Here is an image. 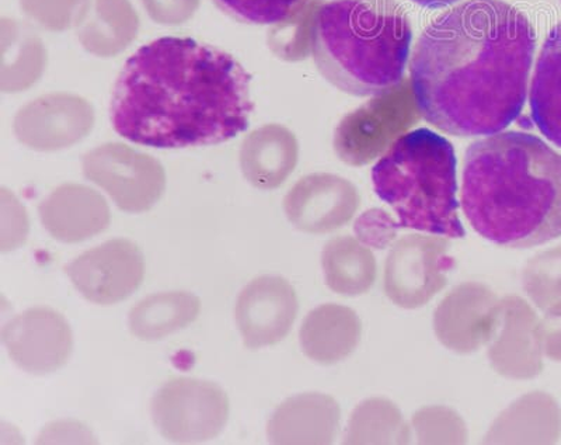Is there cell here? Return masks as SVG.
<instances>
[{"mask_svg":"<svg viewBox=\"0 0 561 445\" xmlns=\"http://www.w3.org/2000/svg\"><path fill=\"white\" fill-rule=\"evenodd\" d=\"M323 272L330 289L345 297L367 294L377 279V260L353 238H335L323 252Z\"/></svg>","mask_w":561,"mask_h":445,"instance_id":"obj_19","label":"cell"},{"mask_svg":"<svg viewBox=\"0 0 561 445\" xmlns=\"http://www.w3.org/2000/svg\"><path fill=\"white\" fill-rule=\"evenodd\" d=\"M499 304L488 285L460 284L438 305L434 313L435 334L453 352H478L493 338Z\"/></svg>","mask_w":561,"mask_h":445,"instance_id":"obj_11","label":"cell"},{"mask_svg":"<svg viewBox=\"0 0 561 445\" xmlns=\"http://www.w3.org/2000/svg\"><path fill=\"white\" fill-rule=\"evenodd\" d=\"M202 303L185 292L150 295L129 312V329L144 342H157L187 328L198 318Z\"/></svg>","mask_w":561,"mask_h":445,"instance_id":"obj_18","label":"cell"},{"mask_svg":"<svg viewBox=\"0 0 561 445\" xmlns=\"http://www.w3.org/2000/svg\"><path fill=\"white\" fill-rule=\"evenodd\" d=\"M359 204L357 189L332 174L302 180L287 199V212L297 227L309 232L334 231L354 217Z\"/></svg>","mask_w":561,"mask_h":445,"instance_id":"obj_13","label":"cell"},{"mask_svg":"<svg viewBox=\"0 0 561 445\" xmlns=\"http://www.w3.org/2000/svg\"><path fill=\"white\" fill-rule=\"evenodd\" d=\"M448 243L438 238H403L390 250L385 264L383 288L393 304L404 309L424 307L447 287L453 259Z\"/></svg>","mask_w":561,"mask_h":445,"instance_id":"obj_7","label":"cell"},{"mask_svg":"<svg viewBox=\"0 0 561 445\" xmlns=\"http://www.w3.org/2000/svg\"><path fill=\"white\" fill-rule=\"evenodd\" d=\"M220 12L239 23L274 26L297 16L309 0H213Z\"/></svg>","mask_w":561,"mask_h":445,"instance_id":"obj_23","label":"cell"},{"mask_svg":"<svg viewBox=\"0 0 561 445\" xmlns=\"http://www.w3.org/2000/svg\"><path fill=\"white\" fill-rule=\"evenodd\" d=\"M529 103L536 127L561 148V22L552 28L540 49Z\"/></svg>","mask_w":561,"mask_h":445,"instance_id":"obj_17","label":"cell"},{"mask_svg":"<svg viewBox=\"0 0 561 445\" xmlns=\"http://www.w3.org/2000/svg\"><path fill=\"white\" fill-rule=\"evenodd\" d=\"M561 436V410L543 392L525 395L500 414L491 426L488 444H552Z\"/></svg>","mask_w":561,"mask_h":445,"instance_id":"obj_16","label":"cell"},{"mask_svg":"<svg viewBox=\"0 0 561 445\" xmlns=\"http://www.w3.org/2000/svg\"><path fill=\"white\" fill-rule=\"evenodd\" d=\"M360 332L363 327L354 309L325 304L305 318L299 332L300 347L314 363L332 365L354 353Z\"/></svg>","mask_w":561,"mask_h":445,"instance_id":"obj_15","label":"cell"},{"mask_svg":"<svg viewBox=\"0 0 561 445\" xmlns=\"http://www.w3.org/2000/svg\"><path fill=\"white\" fill-rule=\"evenodd\" d=\"M543 353L542 330L533 307L517 295L501 299L489 349L495 372L513 379L534 378L542 373Z\"/></svg>","mask_w":561,"mask_h":445,"instance_id":"obj_9","label":"cell"},{"mask_svg":"<svg viewBox=\"0 0 561 445\" xmlns=\"http://www.w3.org/2000/svg\"><path fill=\"white\" fill-rule=\"evenodd\" d=\"M340 424L339 403L323 393L289 398L268 423L273 444H332Z\"/></svg>","mask_w":561,"mask_h":445,"instance_id":"obj_14","label":"cell"},{"mask_svg":"<svg viewBox=\"0 0 561 445\" xmlns=\"http://www.w3.org/2000/svg\"><path fill=\"white\" fill-rule=\"evenodd\" d=\"M412 430L394 403L383 398L368 399L350 419L347 444H408Z\"/></svg>","mask_w":561,"mask_h":445,"instance_id":"obj_20","label":"cell"},{"mask_svg":"<svg viewBox=\"0 0 561 445\" xmlns=\"http://www.w3.org/2000/svg\"><path fill=\"white\" fill-rule=\"evenodd\" d=\"M299 311L297 293L277 276L254 278L240 293L237 318L243 344L257 350L274 346L288 336Z\"/></svg>","mask_w":561,"mask_h":445,"instance_id":"obj_10","label":"cell"},{"mask_svg":"<svg viewBox=\"0 0 561 445\" xmlns=\"http://www.w3.org/2000/svg\"><path fill=\"white\" fill-rule=\"evenodd\" d=\"M540 330L546 356L561 363V301L548 308V312L540 321Z\"/></svg>","mask_w":561,"mask_h":445,"instance_id":"obj_26","label":"cell"},{"mask_svg":"<svg viewBox=\"0 0 561 445\" xmlns=\"http://www.w3.org/2000/svg\"><path fill=\"white\" fill-rule=\"evenodd\" d=\"M398 229V224L393 222L392 218L380 209H373V212L363 215L355 225L359 241L377 249L388 247Z\"/></svg>","mask_w":561,"mask_h":445,"instance_id":"obj_25","label":"cell"},{"mask_svg":"<svg viewBox=\"0 0 561 445\" xmlns=\"http://www.w3.org/2000/svg\"><path fill=\"white\" fill-rule=\"evenodd\" d=\"M9 357L23 372L47 375L69 362L73 350L72 330L64 315L47 307L30 308L3 328Z\"/></svg>","mask_w":561,"mask_h":445,"instance_id":"obj_8","label":"cell"},{"mask_svg":"<svg viewBox=\"0 0 561 445\" xmlns=\"http://www.w3.org/2000/svg\"><path fill=\"white\" fill-rule=\"evenodd\" d=\"M412 23L396 0H330L316 13L312 55L325 81L378 96L403 81Z\"/></svg>","mask_w":561,"mask_h":445,"instance_id":"obj_4","label":"cell"},{"mask_svg":"<svg viewBox=\"0 0 561 445\" xmlns=\"http://www.w3.org/2000/svg\"><path fill=\"white\" fill-rule=\"evenodd\" d=\"M249 149L245 168L250 178L262 186H277L297 163V145L288 135L274 134Z\"/></svg>","mask_w":561,"mask_h":445,"instance_id":"obj_21","label":"cell"},{"mask_svg":"<svg viewBox=\"0 0 561 445\" xmlns=\"http://www.w3.org/2000/svg\"><path fill=\"white\" fill-rule=\"evenodd\" d=\"M252 77L233 55L190 37H160L131 55L114 84L110 118L129 142L210 147L249 128Z\"/></svg>","mask_w":561,"mask_h":445,"instance_id":"obj_2","label":"cell"},{"mask_svg":"<svg viewBox=\"0 0 561 445\" xmlns=\"http://www.w3.org/2000/svg\"><path fill=\"white\" fill-rule=\"evenodd\" d=\"M67 274L88 301L114 305L137 292L144 282L145 266L137 248L115 242L75 260Z\"/></svg>","mask_w":561,"mask_h":445,"instance_id":"obj_12","label":"cell"},{"mask_svg":"<svg viewBox=\"0 0 561 445\" xmlns=\"http://www.w3.org/2000/svg\"><path fill=\"white\" fill-rule=\"evenodd\" d=\"M462 208L476 232L511 249L561 237V155L533 134L489 135L468 148Z\"/></svg>","mask_w":561,"mask_h":445,"instance_id":"obj_3","label":"cell"},{"mask_svg":"<svg viewBox=\"0 0 561 445\" xmlns=\"http://www.w3.org/2000/svg\"><path fill=\"white\" fill-rule=\"evenodd\" d=\"M412 426L421 444H465L469 437L462 418L445 407L419 410L413 417Z\"/></svg>","mask_w":561,"mask_h":445,"instance_id":"obj_24","label":"cell"},{"mask_svg":"<svg viewBox=\"0 0 561 445\" xmlns=\"http://www.w3.org/2000/svg\"><path fill=\"white\" fill-rule=\"evenodd\" d=\"M523 282L536 307L548 309L561 301V247L546 250L529 260Z\"/></svg>","mask_w":561,"mask_h":445,"instance_id":"obj_22","label":"cell"},{"mask_svg":"<svg viewBox=\"0 0 561 445\" xmlns=\"http://www.w3.org/2000/svg\"><path fill=\"white\" fill-rule=\"evenodd\" d=\"M535 49L533 23L504 0H468L440 14L410 59L421 116L455 137L503 132L523 113Z\"/></svg>","mask_w":561,"mask_h":445,"instance_id":"obj_1","label":"cell"},{"mask_svg":"<svg viewBox=\"0 0 561 445\" xmlns=\"http://www.w3.org/2000/svg\"><path fill=\"white\" fill-rule=\"evenodd\" d=\"M152 418L160 434L169 442H209L227 426L228 395L214 383L174 378L154 395Z\"/></svg>","mask_w":561,"mask_h":445,"instance_id":"obj_6","label":"cell"},{"mask_svg":"<svg viewBox=\"0 0 561 445\" xmlns=\"http://www.w3.org/2000/svg\"><path fill=\"white\" fill-rule=\"evenodd\" d=\"M413 2L423 8L439 9L459 2V0H413Z\"/></svg>","mask_w":561,"mask_h":445,"instance_id":"obj_27","label":"cell"},{"mask_svg":"<svg viewBox=\"0 0 561 445\" xmlns=\"http://www.w3.org/2000/svg\"><path fill=\"white\" fill-rule=\"evenodd\" d=\"M373 183L378 197L398 214L399 229L465 237L456 155L448 139L427 128L403 134L375 164Z\"/></svg>","mask_w":561,"mask_h":445,"instance_id":"obj_5","label":"cell"}]
</instances>
